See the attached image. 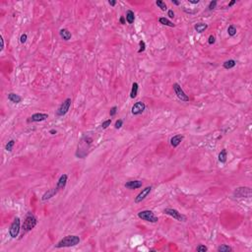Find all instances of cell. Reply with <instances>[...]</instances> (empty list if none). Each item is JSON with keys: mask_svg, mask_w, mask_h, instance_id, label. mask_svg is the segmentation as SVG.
<instances>
[{"mask_svg": "<svg viewBox=\"0 0 252 252\" xmlns=\"http://www.w3.org/2000/svg\"><path fill=\"white\" fill-rule=\"evenodd\" d=\"M93 144V138L89 135H84L78 144V149L76 151V157L80 159H84L88 155V151Z\"/></svg>", "mask_w": 252, "mask_h": 252, "instance_id": "6da1fadb", "label": "cell"}, {"mask_svg": "<svg viewBox=\"0 0 252 252\" xmlns=\"http://www.w3.org/2000/svg\"><path fill=\"white\" fill-rule=\"evenodd\" d=\"M80 241L81 239L78 235H67L55 244V248L72 247V246H76L77 244H79Z\"/></svg>", "mask_w": 252, "mask_h": 252, "instance_id": "7a4b0ae2", "label": "cell"}, {"mask_svg": "<svg viewBox=\"0 0 252 252\" xmlns=\"http://www.w3.org/2000/svg\"><path fill=\"white\" fill-rule=\"evenodd\" d=\"M37 224H38V219L36 218V216L34 215L33 213L29 212L27 216H26L24 223H23L22 228L26 232H30V230H32L33 228L37 225Z\"/></svg>", "mask_w": 252, "mask_h": 252, "instance_id": "3957f363", "label": "cell"}, {"mask_svg": "<svg viewBox=\"0 0 252 252\" xmlns=\"http://www.w3.org/2000/svg\"><path fill=\"white\" fill-rule=\"evenodd\" d=\"M138 217L143 221H146V222L152 223V224H155V223H158L159 221V218L156 217L155 214L150 210H144V211H141L138 213Z\"/></svg>", "mask_w": 252, "mask_h": 252, "instance_id": "277c9868", "label": "cell"}, {"mask_svg": "<svg viewBox=\"0 0 252 252\" xmlns=\"http://www.w3.org/2000/svg\"><path fill=\"white\" fill-rule=\"evenodd\" d=\"M252 195V191L250 187H237L233 191V196L236 198H250Z\"/></svg>", "mask_w": 252, "mask_h": 252, "instance_id": "5b68a950", "label": "cell"}, {"mask_svg": "<svg viewBox=\"0 0 252 252\" xmlns=\"http://www.w3.org/2000/svg\"><path fill=\"white\" fill-rule=\"evenodd\" d=\"M163 213H165V215H168L170 216L171 218H173L175 220L178 221V222H186L187 221V218L185 215L181 214V213H179L177 210L175 209H172V208H167V209H165V211H163Z\"/></svg>", "mask_w": 252, "mask_h": 252, "instance_id": "8992f818", "label": "cell"}, {"mask_svg": "<svg viewBox=\"0 0 252 252\" xmlns=\"http://www.w3.org/2000/svg\"><path fill=\"white\" fill-rule=\"evenodd\" d=\"M20 230H21V220L20 218H15L14 221L12 222L11 225L9 228V233H10V236L12 238H16L20 233Z\"/></svg>", "mask_w": 252, "mask_h": 252, "instance_id": "52a82bcc", "label": "cell"}, {"mask_svg": "<svg viewBox=\"0 0 252 252\" xmlns=\"http://www.w3.org/2000/svg\"><path fill=\"white\" fill-rule=\"evenodd\" d=\"M71 103H72V100L70 98H67L63 103L59 105V108H57L55 114L57 116H63L68 112L69 110H70V106H71Z\"/></svg>", "mask_w": 252, "mask_h": 252, "instance_id": "ba28073f", "label": "cell"}, {"mask_svg": "<svg viewBox=\"0 0 252 252\" xmlns=\"http://www.w3.org/2000/svg\"><path fill=\"white\" fill-rule=\"evenodd\" d=\"M172 88H173V91H175V95L177 96V98H179L180 101L182 102H189V97L186 95L185 92L182 90V88L180 87V85L178 83H175L172 85Z\"/></svg>", "mask_w": 252, "mask_h": 252, "instance_id": "9c48e42d", "label": "cell"}, {"mask_svg": "<svg viewBox=\"0 0 252 252\" xmlns=\"http://www.w3.org/2000/svg\"><path fill=\"white\" fill-rule=\"evenodd\" d=\"M152 189H153V187H152V186H147L146 188L142 189V191L140 192V193H139L136 197H135V200H134L135 203H136V204L141 203V202L143 201V200L146 199V197L151 193V191H152Z\"/></svg>", "mask_w": 252, "mask_h": 252, "instance_id": "30bf717a", "label": "cell"}, {"mask_svg": "<svg viewBox=\"0 0 252 252\" xmlns=\"http://www.w3.org/2000/svg\"><path fill=\"white\" fill-rule=\"evenodd\" d=\"M145 110H146V105L143 102H137L132 106L131 112L133 115H140V114H142L144 112Z\"/></svg>", "mask_w": 252, "mask_h": 252, "instance_id": "8fae6325", "label": "cell"}, {"mask_svg": "<svg viewBox=\"0 0 252 252\" xmlns=\"http://www.w3.org/2000/svg\"><path fill=\"white\" fill-rule=\"evenodd\" d=\"M48 118L47 113H43V112H37L32 114V116H30L28 119V122H41L45 121Z\"/></svg>", "mask_w": 252, "mask_h": 252, "instance_id": "7c38bea8", "label": "cell"}, {"mask_svg": "<svg viewBox=\"0 0 252 252\" xmlns=\"http://www.w3.org/2000/svg\"><path fill=\"white\" fill-rule=\"evenodd\" d=\"M143 182L141 180H131V181H127V182L124 184V186L126 187L127 189L129 190H133V189H138L140 187H142Z\"/></svg>", "mask_w": 252, "mask_h": 252, "instance_id": "4fadbf2b", "label": "cell"}, {"mask_svg": "<svg viewBox=\"0 0 252 252\" xmlns=\"http://www.w3.org/2000/svg\"><path fill=\"white\" fill-rule=\"evenodd\" d=\"M67 181H68V175L66 173H63L60 177H59L58 181H57V184H56V188L58 190H61V189H64L67 184Z\"/></svg>", "mask_w": 252, "mask_h": 252, "instance_id": "5bb4252c", "label": "cell"}, {"mask_svg": "<svg viewBox=\"0 0 252 252\" xmlns=\"http://www.w3.org/2000/svg\"><path fill=\"white\" fill-rule=\"evenodd\" d=\"M58 191H59V190L56 188V186L54 187V188L49 189L48 191H46L45 193L43 195V197H41V200H43V201H46V200L51 199L52 197H54L57 193H58Z\"/></svg>", "mask_w": 252, "mask_h": 252, "instance_id": "9a60e30c", "label": "cell"}, {"mask_svg": "<svg viewBox=\"0 0 252 252\" xmlns=\"http://www.w3.org/2000/svg\"><path fill=\"white\" fill-rule=\"evenodd\" d=\"M183 139H184V137H183V135H181V134H177V135H175L173 137H171V139H170L171 147H173V148L178 147L179 144L182 142Z\"/></svg>", "mask_w": 252, "mask_h": 252, "instance_id": "2e32d148", "label": "cell"}, {"mask_svg": "<svg viewBox=\"0 0 252 252\" xmlns=\"http://www.w3.org/2000/svg\"><path fill=\"white\" fill-rule=\"evenodd\" d=\"M8 100L13 103H20L22 102V97L15 93H9L8 94Z\"/></svg>", "mask_w": 252, "mask_h": 252, "instance_id": "e0dca14e", "label": "cell"}, {"mask_svg": "<svg viewBox=\"0 0 252 252\" xmlns=\"http://www.w3.org/2000/svg\"><path fill=\"white\" fill-rule=\"evenodd\" d=\"M59 35H60V38L63 40H69L70 38H72V34L69 32V30L67 29H61L60 32H59Z\"/></svg>", "mask_w": 252, "mask_h": 252, "instance_id": "ac0fdd59", "label": "cell"}, {"mask_svg": "<svg viewBox=\"0 0 252 252\" xmlns=\"http://www.w3.org/2000/svg\"><path fill=\"white\" fill-rule=\"evenodd\" d=\"M194 29H195V31L197 33L202 34L208 29V25L204 24V23H198V24H195V26H194Z\"/></svg>", "mask_w": 252, "mask_h": 252, "instance_id": "d6986e66", "label": "cell"}, {"mask_svg": "<svg viewBox=\"0 0 252 252\" xmlns=\"http://www.w3.org/2000/svg\"><path fill=\"white\" fill-rule=\"evenodd\" d=\"M138 90H139V85L138 83L134 82L132 84V88H131V92H130V98H135L138 95Z\"/></svg>", "mask_w": 252, "mask_h": 252, "instance_id": "ffe728a7", "label": "cell"}, {"mask_svg": "<svg viewBox=\"0 0 252 252\" xmlns=\"http://www.w3.org/2000/svg\"><path fill=\"white\" fill-rule=\"evenodd\" d=\"M125 18H126V21H127V23H128V24H133L134 21H135L134 12L132 11V10H127Z\"/></svg>", "mask_w": 252, "mask_h": 252, "instance_id": "44dd1931", "label": "cell"}, {"mask_svg": "<svg viewBox=\"0 0 252 252\" xmlns=\"http://www.w3.org/2000/svg\"><path fill=\"white\" fill-rule=\"evenodd\" d=\"M159 22H160V24H162V25H163V26H168V27H170V28H175V25L173 24V23L171 22L170 20H168V18H165V17L160 18Z\"/></svg>", "mask_w": 252, "mask_h": 252, "instance_id": "7402d4cb", "label": "cell"}, {"mask_svg": "<svg viewBox=\"0 0 252 252\" xmlns=\"http://www.w3.org/2000/svg\"><path fill=\"white\" fill-rule=\"evenodd\" d=\"M236 65V61L233 60V59H228V60L225 61L224 63H223V67H224L225 69H232Z\"/></svg>", "mask_w": 252, "mask_h": 252, "instance_id": "603a6c76", "label": "cell"}, {"mask_svg": "<svg viewBox=\"0 0 252 252\" xmlns=\"http://www.w3.org/2000/svg\"><path fill=\"white\" fill-rule=\"evenodd\" d=\"M217 250L219 252H230V251H233V248L230 247L228 244H222V245H220L219 247L217 248Z\"/></svg>", "mask_w": 252, "mask_h": 252, "instance_id": "cb8c5ba5", "label": "cell"}, {"mask_svg": "<svg viewBox=\"0 0 252 252\" xmlns=\"http://www.w3.org/2000/svg\"><path fill=\"white\" fill-rule=\"evenodd\" d=\"M219 162L221 163H225L227 162V150L223 149L219 154Z\"/></svg>", "mask_w": 252, "mask_h": 252, "instance_id": "d4e9b609", "label": "cell"}, {"mask_svg": "<svg viewBox=\"0 0 252 252\" xmlns=\"http://www.w3.org/2000/svg\"><path fill=\"white\" fill-rule=\"evenodd\" d=\"M156 5H157L159 8H161L162 11H167L168 10V6H167V4H165V2L162 1V0H157V1H156Z\"/></svg>", "mask_w": 252, "mask_h": 252, "instance_id": "484cf974", "label": "cell"}, {"mask_svg": "<svg viewBox=\"0 0 252 252\" xmlns=\"http://www.w3.org/2000/svg\"><path fill=\"white\" fill-rule=\"evenodd\" d=\"M228 34L230 37H233L236 35V28L233 25H230L228 28Z\"/></svg>", "mask_w": 252, "mask_h": 252, "instance_id": "4316f807", "label": "cell"}, {"mask_svg": "<svg viewBox=\"0 0 252 252\" xmlns=\"http://www.w3.org/2000/svg\"><path fill=\"white\" fill-rule=\"evenodd\" d=\"M14 146H15V140H10L6 144V146H5V150H6L7 152H12L13 147Z\"/></svg>", "mask_w": 252, "mask_h": 252, "instance_id": "83f0119b", "label": "cell"}, {"mask_svg": "<svg viewBox=\"0 0 252 252\" xmlns=\"http://www.w3.org/2000/svg\"><path fill=\"white\" fill-rule=\"evenodd\" d=\"M139 50H138V53H141V52H144L145 49H146V43H145L144 40H140L139 41Z\"/></svg>", "mask_w": 252, "mask_h": 252, "instance_id": "f1b7e54d", "label": "cell"}, {"mask_svg": "<svg viewBox=\"0 0 252 252\" xmlns=\"http://www.w3.org/2000/svg\"><path fill=\"white\" fill-rule=\"evenodd\" d=\"M110 124H111V119H108V120H105V121L103 122L101 127H102L103 129H106L108 126H110Z\"/></svg>", "mask_w": 252, "mask_h": 252, "instance_id": "f546056e", "label": "cell"}, {"mask_svg": "<svg viewBox=\"0 0 252 252\" xmlns=\"http://www.w3.org/2000/svg\"><path fill=\"white\" fill-rule=\"evenodd\" d=\"M207 250H208L207 246L203 245V244H200V245H198L196 247V251H198V252H206Z\"/></svg>", "mask_w": 252, "mask_h": 252, "instance_id": "4dcf8cb0", "label": "cell"}, {"mask_svg": "<svg viewBox=\"0 0 252 252\" xmlns=\"http://www.w3.org/2000/svg\"><path fill=\"white\" fill-rule=\"evenodd\" d=\"M217 3H218V2L216 1V0H214V1H211L209 3V6H208V10H209V11L214 10L216 8V6H217Z\"/></svg>", "mask_w": 252, "mask_h": 252, "instance_id": "1f68e13d", "label": "cell"}, {"mask_svg": "<svg viewBox=\"0 0 252 252\" xmlns=\"http://www.w3.org/2000/svg\"><path fill=\"white\" fill-rule=\"evenodd\" d=\"M122 125H123V120L122 119H118V120H116L115 124H114V127H115V129H119L121 128Z\"/></svg>", "mask_w": 252, "mask_h": 252, "instance_id": "d6a6232c", "label": "cell"}, {"mask_svg": "<svg viewBox=\"0 0 252 252\" xmlns=\"http://www.w3.org/2000/svg\"><path fill=\"white\" fill-rule=\"evenodd\" d=\"M28 40V35L27 34H22L20 37V43H25Z\"/></svg>", "mask_w": 252, "mask_h": 252, "instance_id": "836d02e7", "label": "cell"}, {"mask_svg": "<svg viewBox=\"0 0 252 252\" xmlns=\"http://www.w3.org/2000/svg\"><path fill=\"white\" fill-rule=\"evenodd\" d=\"M117 112V106H112V108L110 110V116H114Z\"/></svg>", "mask_w": 252, "mask_h": 252, "instance_id": "e575fe53", "label": "cell"}, {"mask_svg": "<svg viewBox=\"0 0 252 252\" xmlns=\"http://www.w3.org/2000/svg\"><path fill=\"white\" fill-rule=\"evenodd\" d=\"M215 43H216V38H215L213 35H211V36L209 37V38H208V43L212 45H214Z\"/></svg>", "mask_w": 252, "mask_h": 252, "instance_id": "d590c367", "label": "cell"}, {"mask_svg": "<svg viewBox=\"0 0 252 252\" xmlns=\"http://www.w3.org/2000/svg\"><path fill=\"white\" fill-rule=\"evenodd\" d=\"M168 16L170 18V19H173V18H175V12H173V10H171V9H170L168 11Z\"/></svg>", "mask_w": 252, "mask_h": 252, "instance_id": "8d00e7d4", "label": "cell"}, {"mask_svg": "<svg viewBox=\"0 0 252 252\" xmlns=\"http://www.w3.org/2000/svg\"><path fill=\"white\" fill-rule=\"evenodd\" d=\"M183 11L188 13V14H195L196 13V11H192V10H190V9H187L186 7H183Z\"/></svg>", "mask_w": 252, "mask_h": 252, "instance_id": "74e56055", "label": "cell"}, {"mask_svg": "<svg viewBox=\"0 0 252 252\" xmlns=\"http://www.w3.org/2000/svg\"><path fill=\"white\" fill-rule=\"evenodd\" d=\"M0 41H1V48H0V51H2L4 49V38L2 36H0Z\"/></svg>", "mask_w": 252, "mask_h": 252, "instance_id": "f35d334b", "label": "cell"}, {"mask_svg": "<svg viewBox=\"0 0 252 252\" xmlns=\"http://www.w3.org/2000/svg\"><path fill=\"white\" fill-rule=\"evenodd\" d=\"M119 22H120V24H122V25H125V24H126L125 18H124L123 16L120 17V19H119Z\"/></svg>", "mask_w": 252, "mask_h": 252, "instance_id": "ab89813d", "label": "cell"}, {"mask_svg": "<svg viewBox=\"0 0 252 252\" xmlns=\"http://www.w3.org/2000/svg\"><path fill=\"white\" fill-rule=\"evenodd\" d=\"M108 4H110V6H115L116 1H115V0H110V1H108Z\"/></svg>", "mask_w": 252, "mask_h": 252, "instance_id": "60d3db41", "label": "cell"}, {"mask_svg": "<svg viewBox=\"0 0 252 252\" xmlns=\"http://www.w3.org/2000/svg\"><path fill=\"white\" fill-rule=\"evenodd\" d=\"M189 3L191 4H198L199 3V0H188Z\"/></svg>", "mask_w": 252, "mask_h": 252, "instance_id": "b9f144b4", "label": "cell"}, {"mask_svg": "<svg viewBox=\"0 0 252 252\" xmlns=\"http://www.w3.org/2000/svg\"><path fill=\"white\" fill-rule=\"evenodd\" d=\"M236 3V1L235 0H232V1H230V3H228V8H230V7H232V5H235Z\"/></svg>", "mask_w": 252, "mask_h": 252, "instance_id": "7bdbcfd3", "label": "cell"}, {"mask_svg": "<svg viewBox=\"0 0 252 252\" xmlns=\"http://www.w3.org/2000/svg\"><path fill=\"white\" fill-rule=\"evenodd\" d=\"M171 3L176 5V6H178V5H180V2L177 1V0H171Z\"/></svg>", "mask_w": 252, "mask_h": 252, "instance_id": "ee69618b", "label": "cell"}, {"mask_svg": "<svg viewBox=\"0 0 252 252\" xmlns=\"http://www.w3.org/2000/svg\"><path fill=\"white\" fill-rule=\"evenodd\" d=\"M49 134L55 135V134H57V131L55 130V129H50V130H49Z\"/></svg>", "mask_w": 252, "mask_h": 252, "instance_id": "f6af8a7d", "label": "cell"}]
</instances>
